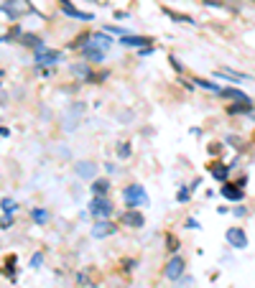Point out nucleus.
Wrapping results in <instances>:
<instances>
[{
    "label": "nucleus",
    "mask_w": 255,
    "mask_h": 288,
    "mask_svg": "<svg viewBox=\"0 0 255 288\" xmlns=\"http://www.w3.org/2000/svg\"><path fill=\"white\" fill-rule=\"evenodd\" d=\"M125 204L133 209V207H143V204H148V194L146 189H143L140 184H130L128 189H125Z\"/></svg>",
    "instance_id": "nucleus-1"
},
{
    "label": "nucleus",
    "mask_w": 255,
    "mask_h": 288,
    "mask_svg": "<svg viewBox=\"0 0 255 288\" xmlns=\"http://www.w3.org/2000/svg\"><path fill=\"white\" fill-rule=\"evenodd\" d=\"M3 13L10 20H16L20 13H33V8H31V3H26V0H5V3H3Z\"/></svg>",
    "instance_id": "nucleus-2"
},
{
    "label": "nucleus",
    "mask_w": 255,
    "mask_h": 288,
    "mask_svg": "<svg viewBox=\"0 0 255 288\" xmlns=\"http://www.w3.org/2000/svg\"><path fill=\"white\" fill-rule=\"evenodd\" d=\"M90 214L105 219L113 214V204L107 202V196H92V204H90Z\"/></svg>",
    "instance_id": "nucleus-3"
},
{
    "label": "nucleus",
    "mask_w": 255,
    "mask_h": 288,
    "mask_svg": "<svg viewBox=\"0 0 255 288\" xmlns=\"http://www.w3.org/2000/svg\"><path fill=\"white\" fill-rule=\"evenodd\" d=\"M163 273H166V278H169V281H179L181 275H184V260L179 255H174L169 263H166Z\"/></svg>",
    "instance_id": "nucleus-4"
},
{
    "label": "nucleus",
    "mask_w": 255,
    "mask_h": 288,
    "mask_svg": "<svg viewBox=\"0 0 255 288\" xmlns=\"http://www.w3.org/2000/svg\"><path fill=\"white\" fill-rule=\"evenodd\" d=\"M33 61H36V66H54L59 61V51H51V49H36V57H33Z\"/></svg>",
    "instance_id": "nucleus-5"
},
{
    "label": "nucleus",
    "mask_w": 255,
    "mask_h": 288,
    "mask_svg": "<svg viewBox=\"0 0 255 288\" xmlns=\"http://www.w3.org/2000/svg\"><path fill=\"white\" fill-rule=\"evenodd\" d=\"M227 242H230L232 248H237V250L248 248V235H245V230H242V227H230V230H227Z\"/></svg>",
    "instance_id": "nucleus-6"
},
{
    "label": "nucleus",
    "mask_w": 255,
    "mask_h": 288,
    "mask_svg": "<svg viewBox=\"0 0 255 288\" xmlns=\"http://www.w3.org/2000/svg\"><path fill=\"white\" fill-rule=\"evenodd\" d=\"M120 43L123 46H128V49H146V46H153V38H148V36H136V33H125L123 38H120Z\"/></svg>",
    "instance_id": "nucleus-7"
},
{
    "label": "nucleus",
    "mask_w": 255,
    "mask_h": 288,
    "mask_svg": "<svg viewBox=\"0 0 255 288\" xmlns=\"http://www.w3.org/2000/svg\"><path fill=\"white\" fill-rule=\"evenodd\" d=\"M120 225L133 227V230H140L143 225H146V217H143L140 212H136V209H128V212L120 217Z\"/></svg>",
    "instance_id": "nucleus-8"
},
{
    "label": "nucleus",
    "mask_w": 255,
    "mask_h": 288,
    "mask_svg": "<svg viewBox=\"0 0 255 288\" xmlns=\"http://www.w3.org/2000/svg\"><path fill=\"white\" fill-rule=\"evenodd\" d=\"M82 54H84V59L90 61V64H99L105 59V49H97L95 43H87V46L82 49Z\"/></svg>",
    "instance_id": "nucleus-9"
},
{
    "label": "nucleus",
    "mask_w": 255,
    "mask_h": 288,
    "mask_svg": "<svg viewBox=\"0 0 255 288\" xmlns=\"http://www.w3.org/2000/svg\"><path fill=\"white\" fill-rule=\"evenodd\" d=\"M209 173L215 176L217 181H227V176H230V166L227 163H209Z\"/></svg>",
    "instance_id": "nucleus-10"
},
{
    "label": "nucleus",
    "mask_w": 255,
    "mask_h": 288,
    "mask_svg": "<svg viewBox=\"0 0 255 288\" xmlns=\"http://www.w3.org/2000/svg\"><path fill=\"white\" fill-rule=\"evenodd\" d=\"M72 74H74L79 82H90V77H92L90 61H84V64H74V66H72Z\"/></svg>",
    "instance_id": "nucleus-11"
},
{
    "label": "nucleus",
    "mask_w": 255,
    "mask_h": 288,
    "mask_svg": "<svg viewBox=\"0 0 255 288\" xmlns=\"http://www.w3.org/2000/svg\"><path fill=\"white\" fill-rule=\"evenodd\" d=\"M222 194L230 199V202H240L242 196H245V192H242V186L237 184V186H232V184H227L225 181V186H222Z\"/></svg>",
    "instance_id": "nucleus-12"
},
{
    "label": "nucleus",
    "mask_w": 255,
    "mask_h": 288,
    "mask_svg": "<svg viewBox=\"0 0 255 288\" xmlns=\"http://www.w3.org/2000/svg\"><path fill=\"white\" fill-rule=\"evenodd\" d=\"M113 232H115V225L107 222V219H102V222H97V227L92 230V235L95 237H107V235H113Z\"/></svg>",
    "instance_id": "nucleus-13"
},
{
    "label": "nucleus",
    "mask_w": 255,
    "mask_h": 288,
    "mask_svg": "<svg viewBox=\"0 0 255 288\" xmlns=\"http://www.w3.org/2000/svg\"><path fill=\"white\" fill-rule=\"evenodd\" d=\"M250 110H255V105L248 99V102H232V105L227 107V113H230V115H242V113H250Z\"/></svg>",
    "instance_id": "nucleus-14"
},
{
    "label": "nucleus",
    "mask_w": 255,
    "mask_h": 288,
    "mask_svg": "<svg viewBox=\"0 0 255 288\" xmlns=\"http://www.w3.org/2000/svg\"><path fill=\"white\" fill-rule=\"evenodd\" d=\"M90 43H95L97 49H110V46H113V38H110L107 33H92Z\"/></svg>",
    "instance_id": "nucleus-15"
},
{
    "label": "nucleus",
    "mask_w": 255,
    "mask_h": 288,
    "mask_svg": "<svg viewBox=\"0 0 255 288\" xmlns=\"http://www.w3.org/2000/svg\"><path fill=\"white\" fill-rule=\"evenodd\" d=\"M20 43H23V46H31V49H43V41L36 36V33H23V36H20Z\"/></svg>",
    "instance_id": "nucleus-16"
},
{
    "label": "nucleus",
    "mask_w": 255,
    "mask_h": 288,
    "mask_svg": "<svg viewBox=\"0 0 255 288\" xmlns=\"http://www.w3.org/2000/svg\"><path fill=\"white\" fill-rule=\"evenodd\" d=\"M110 189V181L107 179H95L92 181V196H105Z\"/></svg>",
    "instance_id": "nucleus-17"
},
{
    "label": "nucleus",
    "mask_w": 255,
    "mask_h": 288,
    "mask_svg": "<svg viewBox=\"0 0 255 288\" xmlns=\"http://www.w3.org/2000/svg\"><path fill=\"white\" fill-rule=\"evenodd\" d=\"M163 13L169 16L171 20H176V23H194V18L192 16H184V13H176V10H171V8H163Z\"/></svg>",
    "instance_id": "nucleus-18"
},
{
    "label": "nucleus",
    "mask_w": 255,
    "mask_h": 288,
    "mask_svg": "<svg viewBox=\"0 0 255 288\" xmlns=\"http://www.w3.org/2000/svg\"><path fill=\"white\" fill-rule=\"evenodd\" d=\"M61 10H64V13H66V16H72V18H79V20H92V13H82V10H77V8H72L69 3H66V5L61 8Z\"/></svg>",
    "instance_id": "nucleus-19"
},
{
    "label": "nucleus",
    "mask_w": 255,
    "mask_h": 288,
    "mask_svg": "<svg viewBox=\"0 0 255 288\" xmlns=\"http://www.w3.org/2000/svg\"><path fill=\"white\" fill-rule=\"evenodd\" d=\"M219 95H222V97H230V99H237V102H248V95L240 92V90H235V87H230V90H222Z\"/></svg>",
    "instance_id": "nucleus-20"
},
{
    "label": "nucleus",
    "mask_w": 255,
    "mask_h": 288,
    "mask_svg": "<svg viewBox=\"0 0 255 288\" xmlns=\"http://www.w3.org/2000/svg\"><path fill=\"white\" fill-rule=\"evenodd\" d=\"M77 173L84 176V179H92V176H95V163H87V161L77 163Z\"/></svg>",
    "instance_id": "nucleus-21"
},
{
    "label": "nucleus",
    "mask_w": 255,
    "mask_h": 288,
    "mask_svg": "<svg viewBox=\"0 0 255 288\" xmlns=\"http://www.w3.org/2000/svg\"><path fill=\"white\" fill-rule=\"evenodd\" d=\"M31 217H33V222H36V225H46L49 222V212H46V209H41V207L31 209Z\"/></svg>",
    "instance_id": "nucleus-22"
},
{
    "label": "nucleus",
    "mask_w": 255,
    "mask_h": 288,
    "mask_svg": "<svg viewBox=\"0 0 255 288\" xmlns=\"http://www.w3.org/2000/svg\"><path fill=\"white\" fill-rule=\"evenodd\" d=\"M217 77H227V79H232V82L248 79V74H240V72H232V69H217Z\"/></svg>",
    "instance_id": "nucleus-23"
},
{
    "label": "nucleus",
    "mask_w": 255,
    "mask_h": 288,
    "mask_svg": "<svg viewBox=\"0 0 255 288\" xmlns=\"http://www.w3.org/2000/svg\"><path fill=\"white\" fill-rule=\"evenodd\" d=\"M194 84L196 87H202V90H209V92H222V87H219V84H215V82H207V79H199V77H196V79H194Z\"/></svg>",
    "instance_id": "nucleus-24"
},
{
    "label": "nucleus",
    "mask_w": 255,
    "mask_h": 288,
    "mask_svg": "<svg viewBox=\"0 0 255 288\" xmlns=\"http://www.w3.org/2000/svg\"><path fill=\"white\" fill-rule=\"evenodd\" d=\"M166 250H169V252H176V250H179V240H176L174 235H166Z\"/></svg>",
    "instance_id": "nucleus-25"
},
{
    "label": "nucleus",
    "mask_w": 255,
    "mask_h": 288,
    "mask_svg": "<svg viewBox=\"0 0 255 288\" xmlns=\"http://www.w3.org/2000/svg\"><path fill=\"white\" fill-rule=\"evenodd\" d=\"M13 263H16V255L5 258V275L8 278H16V270H13Z\"/></svg>",
    "instance_id": "nucleus-26"
},
{
    "label": "nucleus",
    "mask_w": 255,
    "mask_h": 288,
    "mask_svg": "<svg viewBox=\"0 0 255 288\" xmlns=\"http://www.w3.org/2000/svg\"><path fill=\"white\" fill-rule=\"evenodd\" d=\"M118 153H120V158H128V156H130V146H128V143H120Z\"/></svg>",
    "instance_id": "nucleus-27"
},
{
    "label": "nucleus",
    "mask_w": 255,
    "mask_h": 288,
    "mask_svg": "<svg viewBox=\"0 0 255 288\" xmlns=\"http://www.w3.org/2000/svg\"><path fill=\"white\" fill-rule=\"evenodd\" d=\"M169 61H171V66H174V72H179V74L184 72V66H181V61H179V59H176V57H169Z\"/></svg>",
    "instance_id": "nucleus-28"
},
{
    "label": "nucleus",
    "mask_w": 255,
    "mask_h": 288,
    "mask_svg": "<svg viewBox=\"0 0 255 288\" xmlns=\"http://www.w3.org/2000/svg\"><path fill=\"white\" fill-rule=\"evenodd\" d=\"M13 209H16L13 199H3V212H13Z\"/></svg>",
    "instance_id": "nucleus-29"
},
{
    "label": "nucleus",
    "mask_w": 255,
    "mask_h": 288,
    "mask_svg": "<svg viewBox=\"0 0 255 288\" xmlns=\"http://www.w3.org/2000/svg\"><path fill=\"white\" fill-rule=\"evenodd\" d=\"M10 225H13V217H8V212H3V225H0V227H3V230H8Z\"/></svg>",
    "instance_id": "nucleus-30"
},
{
    "label": "nucleus",
    "mask_w": 255,
    "mask_h": 288,
    "mask_svg": "<svg viewBox=\"0 0 255 288\" xmlns=\"http://www.w3.org/2000/svg\"><path fill=\"white\" fill-rule=\"evenodd\" d=\"M179 202H189V189H179Z\"/></svg>",
    "instance_id": "nucleus-31"
},
{
    "label": "nucleus",
    "mask_w": 255,
    "mask_h": 288,
    "mask_svg": "<svg viewBox=\"0 0 255 288\" xmlns=\"http://www.w3.org/2000/svg\"><path fill=\"white\" fill-rule=\"evenodd\" d=\"M186 227H189V230H199V222L194 217H189V219H186Z\"/></svg>",
    "instance_id": "nucleus-32"
},
{
    "label": "nucleus",
    "mask_w": 255,
    "mask_h": 288,
    "mask_svg": "<svg viewBox=\"0 0 255 288\" xmlns=\"http://www.w3.org/2000/svg\"><path fill=\"white\" fill-rule=\"evenodd\" d=\"M41 258H43V255H41V252H36V255H33V260H31V263H33V268H39V263H41Z\"/></svg>",
    "instance_id": "nucleus-33"
},
{
    "label": "nucleus",
    "mask_w": 255,
    "mask_h": 288,
    "mask_svg": "<svg viewBox=\"0 0 255 288\" xmlns=\"http://www.w3.org/2000/svg\"><path fill=\"white\" fill-rule=\"evenodd\" d=\"M61 3H64V5H66V0H61Z\"/></svg>",
    "instance_id": "nucleus-34"
},
{
    "label": "nucleus",
    "mask_w": 255,
    "mask_h": 288,
    "mask_svg": "<svg viewBox=\"0 0 255 288\" xmlns=\"http://www.w3.org/2000/svg\"><path fill=\"white\" fill-rule=\"evenodd\" d=\"M250 3H255V0H250Z\"/></svg>",
    "instance_id": "nucleus-35"
}]
</instances>
